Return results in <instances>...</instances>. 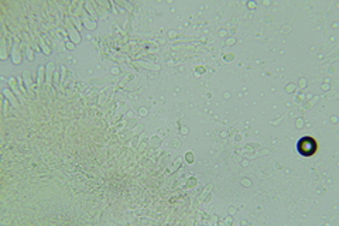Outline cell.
<instances>
[{"instance_id":"cell-1","label":"cell","mask_w":339,"mask_h":226,"mask_svg":"<svg viewBox=\"0 0 339 226\" xmlns=\"http://www.w3.org/2000/svg\"><path fill=\"white\" fill-rule=\"evenodd\" d=\"M297 150L301 156L310 157L317 151V142L310 136L303 137V139H300V142L297 143Z\"/></svg>"}]
</instances>
